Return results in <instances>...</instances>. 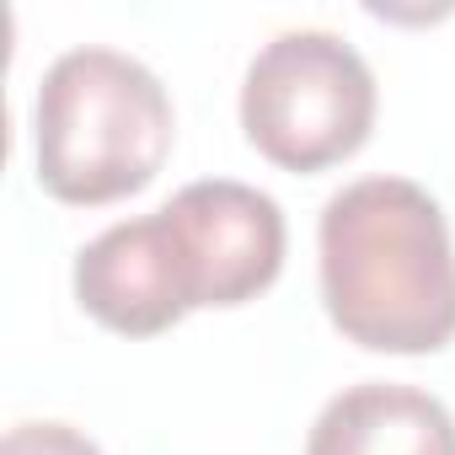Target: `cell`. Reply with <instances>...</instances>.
I'll use <instances>...</instances> for the list:
<instances>
[{
	"label": "cell",
	"mask_w": 455,
	"mask_h": 455,
	"mask_svg": "<svg viewBox=\"0 0 455 455\" xmlns=\"http://www.w3.org/2000/svg\"><path fill=\"white\" fill-rule=\"evenodd\" d=\"M322 300L375 354H434L455 338V247L444 209L407 177H359L327 198Z\"/></svg>",
	"instance_id": "1"
},
{
	"label": "cell",
	"mask_w": 455,
	"mask_h": 455,
	"mask_svg": "<svg viewBox=\"0 0 455 455\" xmlns=\"http://www.w3.org/2000/svg\"><path fill=\"white\" fill-rule=\"evenodd\" d=\"M172 97L124 49H65L33 102V161L60 204H113L140 193L172 156Z\"/></svg>",
	"instance_id": "2"
},
{
	"label": "cell",
	"mask_w": 455,
	"mask_h": 455,
	"mask_svg": "<svg viewBox=\"0 0 455 455\" xmlns=\"http://www.w3.org/2000/svg\"><path fill=\"white\" fill-rule=\"evenodd\" d=\"M242 129L284 172H322L375 129V76L364 54L322 28L279 33L242 81Z\"/></svg>",
	"instance_id": "3"
},
{
	"label": "cell",
	"mask_w": 455,
	"mask_h": 455,
	"mask_svg": "<svg viewBox=\"0 0 455 455\" xmlns=\"http://www.w3.org/2000/svg\"><path fill=\"white\" fill-rule=\"evenodd\" d=\"M188 306H247L284 268V209L247 182L204 177L161 204Z\"/></svg>",
	"instance_id": "4"
},
{
	"label": "cell",
	"mask_w": 455,
	"mask_h": 455,
	"mask_svg": "<svg viewBox=\"0 0 455 455\" xmlns=\"http://www.w3.org/2000/svg\"><path fill=\"white\" fill-rule=\"evenodd\" d=\"M76 300L124 338H156L193 311L161 209L108 225L76 252Z\"/></svg>",
	"instance_id": "5"
},
{
	"label": "cell",
	"mask_w": 455,
	"mask_h": 455,
	"mask_svg": "<svg viewBox=\"0 0 455 455\" xmlns=\"http://www.w3.org/2000/svg\"><path fill=\"white\" fill-rule=\"evenodd\" d=\"M306 455H455V418L418 386L364 380L322 407Z\"/></svg>",
	"instance_id": "6"
},
{
	"label": "cell",
	"mask_w": 455,
	"mask_h": 455,
	"mask_svg": "<svg viewBox=\"0 0 455 455\" xmlns=\"http://www.w3.org/2000/svg\"><path fill=\"white\" fill-rule=\"evenodd\" d=\"M0 455H102L92 434L70 423H17L0 444Z\"/></svg>",
	"instance_id": "7"
}]
</instances>
